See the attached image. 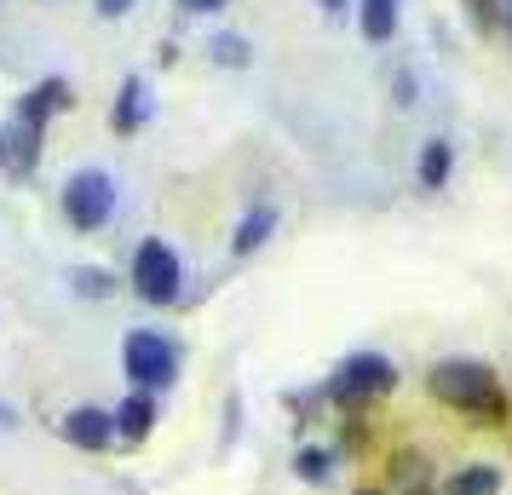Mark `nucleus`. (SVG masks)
<instances>
[{"label":"nucleus","mask_w":512,"mask_h":495,"mask_svg":"<svg viewBox=\"0 0 512 495\" xmlns=\"http://www.w3.org/2000/svg\"><path fill=\"white\" fill-rule=\"evenodd\" d=\"M426 392H432L443 409H455V415H466L472 426H484V432L512 421V398L501 392L495 369L478 363V357H443V363H432V369H426Z\"/></svg>","instance_id":"1"},{"label":"nucleus","mask_w":512,"mask_h":495,"mask_svg":"<svg viewBox=\"0 0 512 495\" xmlns=\"http://www.w3.org/2000/svg\"><path fill=\"white\" fill-rule=\"evenodd\" d=\"M397 392V363L380 352H351L334 363V375L323 380V398L340 409V415H363L374 409L380 398H392Z\"/></svg>","instance_id":"2"},{"label":"nucleus","mask_w":512,"mask_h":495,"mask_svg":"<svg viewBox=\"0 0 512 495\" xmlns=\"http://www.w3.org/2000/svg\"><path fill=\"white\" fill-rule=\"evenodd\" d=\"M179 346L167 340L162 329H133L127 340H121V375L133 380V392H167L173 380H179Z\"/></svg>","instance_id":"3"},{"label":"nucleus","mask_w":512,"mask_h":495,"mask_svg":"<svg viewBox=\"0 0 512 495\" xmlns=\"http://www.w3.org/2000/svg\"><path fill=\"white\" fill-rule=\"evenodd\" d=\"M58 208L70 219L75 231H104L110 219H116V179L104 173V167H75L64 190H58Z\"/></svg>","instance_id":"4"},{"label":"nucleus","mask_w":512,"mask_h":495,"mask_svg":"<svg viewBox=\"0 0 512 495\" xmlns=\"http://www.w3.org/2000/svg\"><path fill=\"white\" fill-rule=\"evenodd\" d=\"M133 294H139L144 306H173L179 300V288H185V260L167 248L162 236H144L139 248H133Z\"/></svg>","instance_id":"5"},{"label":"nucleus","mask_w":512,"mask_h":495,"mask_svg":"<svg viewBox=\"0 0 512 495\" xmlns=\"http://www.w3.org/2000/svg\"><path fill=\"white\" fill-rule=\"evenodd\" d=\"M58 432H64V444H70V449L98 455V449L116 444V415H110V409H98V403H75L70 415L58 421Z\"/></svg>","instance_id":"6"},{"label":"nucleus","mask_w":512,"mask_h":495,"mask_svg":"<svg viewBox=\"0 0 512 495\" xmlns=\"http://www.w3.org/2000/svg\"><path fill=\"white\" fill-rule=\"evenodd\" d=\"M41 139H47V127L12 116L6 127H0V167H6L12 179H29V173H35V162H41Z\"/></svg>","instance_id":"7"},{"label":"nucleus","mask_w":512,"mask_h":495,"mask_svg":"<svg viewBox=\"0 0 512 495\" xmlns=\"http://www.w3.org/2000/svg\"><path fill=\"white\" fill-rule=\"evenodd\" d=\"M64 110H75V87L64 81V75H47V81H35V87L18 98V110H12V116L35 121V127H47V121L64 116Z\"/></svg>","instance_id":"8"},{"label":"nucleus","mask_w":512,"mask_h":495,"mask_svg":"<svg viewBox=\"0 0 512 495\" xmlns=\"http://www.w3.org/2000/svg\"><path fill=\"white\" fill-rule=\"evenodd\" d=\"M351 18H357V35H363L369 47H386L397 35V24H403V0H357Z\"/></svg>","instance_id":"9"},{"label":"nucleus","mask_w":512,"mask_h":495,"mask_svg":"<svg viewBox=\"0 0 512 495\" xmlns=\"http://www.w3.org/2000/svg\"><path fill=\"white\" fill-rule=\"evenodd\" d=\"M144 121H150V87H144V75H127L116 93V110H110V127L121 139H133V133H144Z\"/></svg>","instance_id":"10"},{"label":"nucleus","mask_w":512,"mask_h":495,"mask_svg":"<svg viewBox=\"0 0 512 495\" xmlns=\"http://www.w3.org/2000/svg\"><path fill=\"white\" fill-rule=\"evenodd\" d=\"M277 225H282V213L271 208V202H254V208H248L242 219H236L231 254H236V260H248V254H259V248L271 242V231H277Z\"/></svg>","instance_id":"11"},{"label":"nucleus","mask_w":512,"mask_h":495,"mask_svg":"<svg viewBox=\"0 0 512 495\" xmlns=\"http://www.w3.org/2000/svg\"><path fill=\"white\" fill-rule=\"evenodd\" d=\"M386 490H403V495L432 490V461H426V449H392V461H386Z\"/></svg>","instance_id":"12"},{"label":"nucleus","mask_w":512,"mask_h":495,"mask_svg":"<svg viewBox=\"0 0 512 495\" xmlns=\"http://www.w3.org/2000/svg\"><path fill=\"white\" fill-rule=\"evenodd\" d=\"M110 415H116V438H127V444H144L156 432V398L150 392H127L121 409H110Z\"/></svg>","instance_id":"13"},{"label":"nucleus","mask_w":512,"mask_h":495,"mask_svg":"<svg viewBox=\"0 0 512 495\" xmlns=\"http://www.w3.org/2000/svg\"><path fill=\"white\" fill-rule=\"evenodd\" d=\"M334 472H340V449H328V444H300L294 449V478H300V484L323 490V484H334Z\"/></svg>","instance_id":"14"},{"label":"nucleus","mask_w":512,"mask_h":495,"mask_svg":"<svg viewBox=\"0 0 512 495\" xmlns=\"http://www.w3.org/2000/svg\"><path fill=\"white\" fill-rule=\"evenodd\" d=\"M438 495H501V467H489V461H466L443 478Z\"/></svg>","instance_id":"15"},{"label":"nucleus","mask_w":512,"mask_h":495,"mask_svg":"<svg viewBox=\"0 0 512 495\" xmlns=\"http://www.w3.org/2000/svg\"><path fill=\"white\" fill-rule=\"evenodd\" d=\"M449 173H455V144L449 139H426L420 144V162H415V179L426 190H443L449 185Z\"/></svg>","instance_id":"16"},{"label":"nucleus","mask_w":512,"mask_h":495,"mask_svg":"<svg viewBox=\"0 0 512 495\" xmlns=\"http://www.w3.org/2000/svg\"><path fill=\"white\" fill-rule=\"evenodd\" d=\"M208 58L219 64V70H248V64H254V41L236 35V29H219V35L208 41Z\"/></svg>","instance_id":"17"},{"label":"nucleus","mask_w":512,"mask_h":495,"mask_svg":"<svg viewBox=\"0 0 512 495\" xmlns=\"http://www.w3.org/2000/svg\"><path fill=\"white\" fill-rule=\"evenodd\" d=\"M70 288L81 294V300H110L116 294V271H104V265H75L70 271Z\"/></svg>","instance_id":"18"},{"label":"nucleus","mask_w":512,"mask_h":495,"mask_svg":"<svg viewBox=\"0 0 512 495\" xmlns=\"http://www.w3.org/2000/svg\"><path fill=\"white\" fill-rule=\"evenodd\" d=\"M392 98H397V110H415V75L409 70L392 75Z\"/></svg>","instance_id":"19"},{"label":"nucleus","mask_w":512,"mask_h":495,"mask_svg":"<svg viewBox=\"0 0 512 495\" xmlns=\"http://www.w3.org/2000/svg\"><path fill=\"white\" fill-rule=\"evenodd\" d=\"M133 6H139V0H93V12L104 18V24H116V18H127Z\"/></svg>","instance_id":"20"},{"label":"nucleus","mask_w":512,"mask_h":495,"mask_svg":"<svg viewBox=\"0 0 512 495\" xmlns=\"http://www.w3.org/2000/svg\"><path fill=\"white\" fill-rule=\"evenodd\" d=\"M179 12H196V18H213V12H225L231 0H173Z\"/></svg>","instance_id":"21"},{"label":"nucleus","mask_w":512,"mask_h":495,"mask_svg":"<svg viewBox=\"0 0 512 495\" xmlns=\"http://www.w3.org/2000/svg\"><path fill=\"white\" fill-rule=\"evenodd\" d=\"M317 6H323L328 18H346V12H351V6H357V0H317Z\"/></svg>","instance_id":"22"},{"label":"nucleus","mask_w":512,"mask_h":495,"mask_svg":"<svg viewBox=\"0 0 512 495\" xmlns=\"http://www.w3.org/2000/svg\"><path fill=\"white\" fill-rule=\"evenodd\" d=\"M501 29L512 35V0H501Z\"/></svg>","instance_id":"23"},{"label":"nucleus","mask_w":512,"mask_h":495,"mask_svg":"<svg viewBox=\"0 0 512 495\" xmlns=\"http://www.w3.org/2000/svg\"><path fill=\"white\" fill-rule=\"evenodd\" d=\"M351 495H392L386 484H363V490H351Z\"/></svg>","instance_id":"24"},{"label":"nucleus","mask_w":512,"mask_h":495,"mask_svg":"<svg viewBox=\"0 0 512 495\" xmlns=\"http://www.w3.org/2000/svg\"><path fill=\"white\" fill-rule=\"evenodd\" d=\"M420 495H438V490H420Z\"/></svg>","instance_id":"25"}]
</instances>
